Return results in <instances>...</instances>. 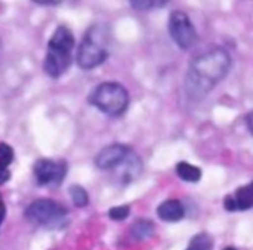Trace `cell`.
Wrapping results in <instances>:
<instances>
[{
    "instance_id": "obj_8",
    "label": "cell",
    "mask_w": 253,
    "mask_h": 250,
    "mask_svg": "<svg viewBox=\"0 0 253 250\" xmlns=\"http://www.w3.org/2000/svg\"><path fill=\"white\" fill-rule=\"evenodd\" d=\"M130 152L131 151L125 145H119V143L106 146L95 157V166L100 170H115L126 157H128Z\"/></svg>"
},
{
    "instance_id": "obj_5",
    "label": "cell",
    "mask_w": 253,
    "mask_h": 250,
    "mask_svg": "<svg viewBox=\"0 0 253 250\" xmlns=\"http://www.w3.org/2000/svg\"><path fill=\"white\" fill-rule=\"evenodd\" d=\"M66 216H67V208L63 204L49 198L36 200L26 210V217L29 222L45 228H52L60 225Z\"/></svg>"
},
{
    "instance_id": "obj_16",
    "label": "cell",
    "mask_w": 253,
    "mask_h": 250,
    "mask_svg": "<svg viewBox=\"0 0 253 250\" xmlns=\"http://www.w3.org/2000/svg\"><path fill=\"white\" fill-rule=\"evenodd\" d=\"M189 249L192 250H211V240L206 234H200L192 238Z\"/></svg>"
},
{
    "instance_id": "obj_18",
    "label": "cell",
    "mask_w": 253,
    "mask_h": 250,
    "mask_svg": "<svg viewBox=\"0 0 253 250\" xmlns=\"http://www.w3.org/2000/svg\"><path fill=\"white\" fill-rule=\"evenodd\" d=\"M166 3H158V2H131V6L140 11H146L151 8H158V6H164Z\"/></svg>"
},
{
    "instance_id": "obj_12",
    "label": "cell",
    "mask_w": 253,
    "mask_h": 250,
    "mask_svg": "<svg viewBox=\"0 0 253 250\" xmlns=\"http://www.w3.org/2000/svg\"><path fill=\"white\" fill-rule=\"evenodd\" d=\"M14 161V151L8 143H0V185L9 180V166Z\"/></svg>"
},
{
    "instance_id": "obj_10",
    "label": "cell",
    "mask_w": 253,
    "mask_h": 250,
    "mask_svg": "<svg viewBox=\"0 0 253 250\" xmlns=\"http://www.w3.org/2000/svg\"><path fill=\"white\" fill-rule=\"evenodd\" d=\"M253 207V182L238 188L232 195L225 198V208L229 211L247 210Z\"/></svg>"
},
{
    "instance_id": "obj_9",
    "label": "cell",
    "mask_w": 253,
    "mask_h": 250,
    "mask_svg": "<svg viewBox=\"0 0 253 250\" xmlns=\"http://www.w3.org/2000/svg\"><path fill=\"white\" fill-rule=\"evenodd\" d=\"M140 173H142V161L133 152H130L128 157L115 168V177L122 183L136 180L140 176Z\"/></svg>"
},
{
    "instance_id": "obj_22",
    "label": "cell",
    "mask_w": 253,
    "mask_h": 250,
    "mask_svg": "<svg viewBox=\"0 0 253 250\" xmlns=\"http://www.w3.org/2000/svg\"><path fill=\"white\" fill-rule=\"evenodd\" d=\"M0 49H2V45H0Z\"/></svg>"
},
{
    "instance_id": "obj_11",
    "label": "cell",
    "mask_w": 253,
    "mask_h": 250,
    "mask_svg": "<svg viewBox=\"0 0 253 250\" xmlns=\"http://www.w3.org/2000/svg\"><path fill=\"white\" fill-rule=\"evenodd\" d=\"M157 214L164 222H177L183 217L185 208L179 200H167L157 208Z\"/></svg>"
},
{
    "instance_id": "obj_15",
    "label": "cell",
    "mask_w": 253,
    "mask_h": 250,
    "mask_svg": "<svg viewBox=\"0 0 253 250\" xmlns=\"http://www.w3.org/2000/svg\"><path fill=\"white\" fill-rule=\"evenodd\" d=\"M69 191H70V197H72V201L75 203V206H78V207H85V206L88 204L89 198H88L86 191H85L82 186L73 185V186H70Z\"/></svg>"
},
{
    "instance_id": "obj_21",
    "label": "cell",
    "mask_w": 253,
    "mask_h": 250,
    "mask_svg": "<svg viewBox=\"0 0 253 250\" xmlns=\"http://www.w3.org/2000/svg\"><path fill=\"white\" fill-rule=\"evenodd\" d=\"M223 250H237V249H234V247H226V249H223Z\"/></svg>"
},
{
    "instance_id": "obj_3",
    "label": "cell",
    "mask_w": 253,
    "mask_h": 250,
    "mask_svg": "<svg viewBox=\"0 0 253 250\" xmlns=\"http://www.w3.org/2000/svg\"><path fill=\"white\" fill-rule=\"evenodd\" d=\"M89 103L110 116H118L122 115L128 107L130 97L121 83L103 82L91 91Z\"/></svg>"
},
{
    "instance_id": "obj_17",
    "label": "cell",
    "mask_w": 253,
    "mask_h": 250,
    "mask_svg": "<svg viewBox=\"0 0 253 250\" xmlns=\"http://www.w3.org/2000/svg\"><path fill=\"white\" fill-rule=\"evenodd\" d=\"M130 214V207L128 206H118V207H112L109 210V217L113 220H124Z\"/></svg>"
},
{
    "instance_id": "obj_4",
    "label": "cell",
    "mask_w": 253,
    "mask_h": 250,
    "mask_svg": "<svg viewBox=\"0 0 253 250\" xmlns=\"http://www.w3.org/2000/svg\"><path fill=\"white\" fill-rule=\"evenodd\" d=\"M106 58H107V49H106L104 35L101 33L100 27L94 26L84 36L78 48L76 61L81 69L91 70L100 66Z\"/></svg>"
},
{
    "instance_id": "obj_1",
    "label": "cell",
    "mask_w": 253,
    "mask_h": 250,
    "mask_svg": "<svg viewBox=\"0 0 253 250\" xmlns=\"http://www.w3.org/2000/svg\"><path fill=\"white\" fill-rule=\"evenodd\" d=\"M229 67L231 57L222 48H213L198 55L191 63L186 76V94L194 100L206 97L228 75Z\"/></svg>"
},
{
    "instance_id": "obj_19",
    "label": "cell",
    "mask_w": 253,
    "mask_h": 250,
    "mask_svg": "<svg viewBox=\"0 0 253 250\" xmlns=\"http://www.w3.org/2000/svg\"><path fill=\"white\" fill-rule=\"evenodd\" d=\"M5 217H6V204H5V201H3L2 194H0V226H2Z\"/></svg>"
},
{
    "instance_id": "obj_13",
    "label": "cell",
    "mask_w": 253,
    "mask_h": 250,
    "mask_svg": "<svg viewBox=\"0 0 253 250\" xmlns=\"http://www.w3.org/2000/svg\"><path fill=\"white\" fill-rule=\"evenodd\" d=\"M176 173L185 182L195 183V182H198L201 179V170L198 167L189 164V163H179L176 166Z\"/></svg>"
},
{
    "instance_id": "obj_7",
    "label": "cell",
    "mask_w": 253,
    "mask_h": 250,
    "mask_svg": "<svg viewBox=\"0 0 253 250\" xmlns=\"http://www.w3.org/2000/svg\"><path fill=\"white\" fill-rule=\"evenodd\" d=\"M66 164L54 160H38L33 166V176L39 186H58L66 176Z\"/></svg>"
},
{
    "instance_id": "obj_6",
    "label": "cell",
    "mask_w": 253,
    "mask_h": 250,
    "mask_svg": "<svg viewBox=\"0 0 253 250\" xmlns=\"http://www.w3.org/2000/svg\"><path fill=\"white\" fill-rule=\"evenodd\" d=\"M169 32L182 49H189L197 41V32L189 17L182 11H173L169 20Z\"/></svg>"
},
{
    "instance_id": "obj_2",
    "label": "cell",
    "mask_w": 253,
    "mask_h": 250,
    "mask_svg": "<svg viewBox=\"0 0 253 250\" xmlns=\"http://www.w3.org/2000/svg\"><path fill=\"white\" fill-rule=\"evenodd\" d=\"M75 48V36L66 26H58L48 42L43 70L51 78H60L72 64V51Z\"/></svg>"
},
{
    "instance_id": "obj_14",
    "label": "cell",
    "mask_w": 253,
    "mask_h": 250,
    "mask_svg": "<svg viewBox=\"0 0 253 250\" xmlns=\"http://www.w3.org/2000/svg\"><path fill=\"white\" fill-rule=\"evenodd\" d=\"M154 231H155V226L148 219H139L131 226V235L136 240H146L154 234Z\"/></svg>"
},
{
    "instance_id": "obj_23",
    "label": "cell",
    "mask_w": 253,
    "mask_h": 250,
    "mask_svg": "<svg viewBox=\"0 0 253 250\" xmlns=\"http://www.w3.org/2000/svg\"><path fill=\"white\" fill-rule=\"evenodd\" d=\"M188 250H192V249H188Z\"/></svg>"
},
{
    "instance_id": "obj_20",
    "label": "cell",
    "mask_w": 253,
    "mask_h": 250,
    "mask_svg": "<svg viewBox=\"0 0 253 250\" xmlns=\"http://www.w3.org/2000/svg\"><path fill=\"white\" fill-rule=\"evenodd\" d=\"M247 127H249L250 133L253 134V112L249 113V116H247Z\"/></svg>"
}]
</instances>
